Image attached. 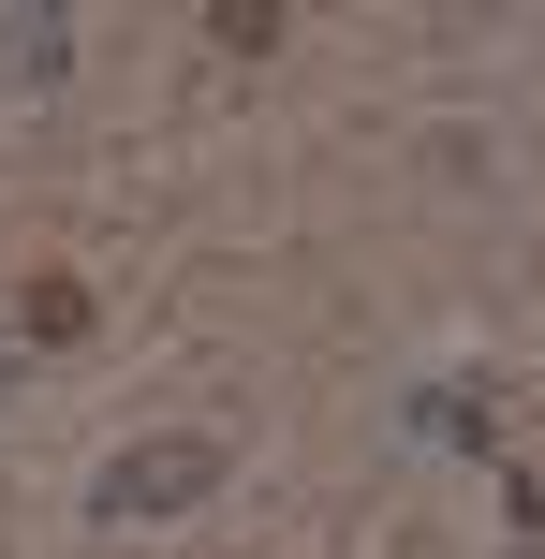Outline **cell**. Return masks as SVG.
Instances as JSON below:
<instances>
[{
	"label": "cell",
	"mask_w": 545,
	"mask_h": 559,
	"mask_svg": "<svg viewBox=\"0 0 545 559\" xmlns=\"http://www.w3.org/2000/svg\"><path fill=\"white\" fill-rule=\"evenodd\" d=\"M206 486H236V442L222 427H163V442H118L88 515L104 531H163V515H206Z\"/></svg>",
	"instance_id": "cell-1"
},
{
	"label": "cell",
	"mask_w": 545,
	"mask_h": 559,
	"mask_svg": "<svg viewBox=\"0 0 545 559\" xmlns=\"http://www.w3.org/2000/svg\"><path fill=\"white\" fill-rule=\"evenodd\" d=\"M59 59H74L59 15H0V88H59Z\"/></svg>",
	"instance_id": "cell-2"
},
{
	"label": "cell",
	"mask_w": 545,
	"mask_h": 559,
	"mask_svg": "<svg viewBox=\"0 0 545 559\" xmlns=\"http://www.w3.org/2000/svg\"><path fill=\"white\" fill-rule=\"evenodd\" d=\"M15 338H45V354L88 338V295H74V280H29V295H15Z\"/></svg>",
	"instance_id": "cell-3"
},
{
	"label": "cell",
	"mask_w": 545,
	"mask_h": 559,
	"mask_svg": "<svg viewBox=\"0 0 545 559\" xmlns=\"http://www.w3.org/2000/svg\"><path fill=\"white\" fill-rule=\"evenodd\" d=\"M206 29H222L236 59H265V45H281V0H222V15H206Z\"/></svg>",
	"instance_id": "cell-4"
},
{
	"label": "cell",
	"mask_w": 545,
	"mask_h": 559,
	"mask_svg": "<svg viewBox=\"0 0 545 559\" xmlns=\"http://www.w3.org/2000/svg\"><path fill=\"white\" fill-rule=\"evenodd\" d=\"M0 397H15V338H0Z\"/></svg>",
	"instance_id": "cell-5"
}]
</instances>
